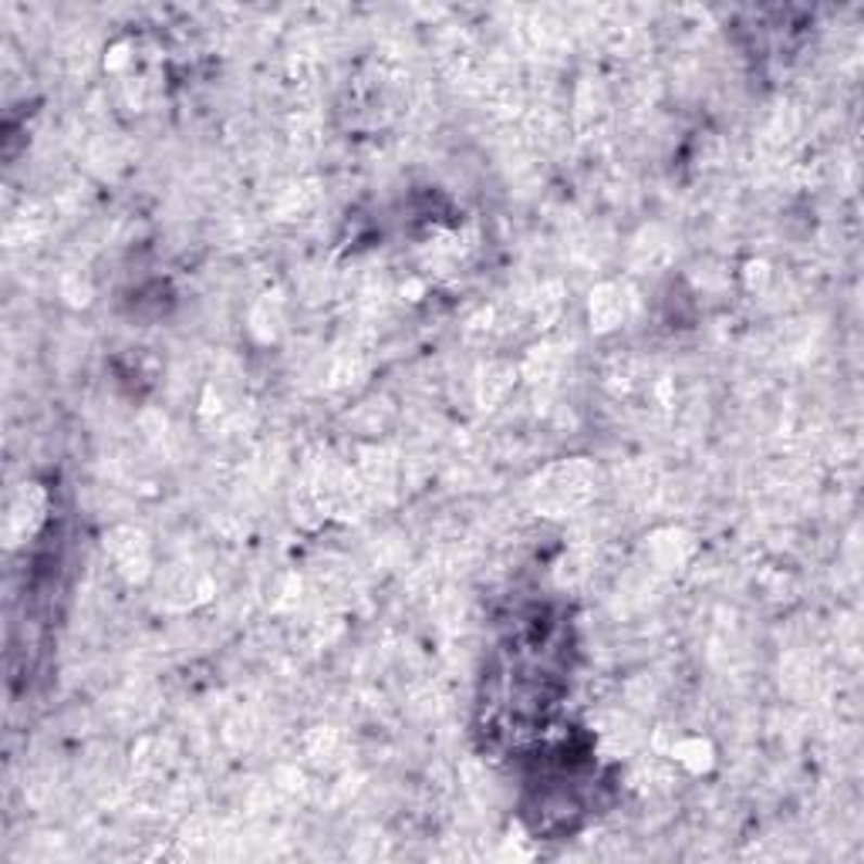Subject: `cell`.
I'll use <instances>...</instances> for the list:
<instances>
[{
  "mask_svg": "<svg viewBox=\"0 0 864 864\" xmlns=\"http://www.w3.org/2000/svg\"><path fill=\"white\" fill-rule=\"evenodd\" d=\"M112 554H115V564L122 568V574H129V577H142L149 568V547H145L142 534H136V531H118L112 537Z\"/></svg>",
  "mask_w": 864,
  "mask_h": 864,
  "instance_id": "cell-3",
  "label": "cell"
},
{
  "mask_svg": "<svg viewBox=\"0 0 864 864\" xmlns=\"http://www.w3.org/2000/svg\"><path fill=\"white\" fill-rule=\"evenodd\" d=\"M625 318V297H622V288L619 284H605L595 291L592 297V321L598 331H608L614 325H622Z\"/></svg>",
  "mask_w": 864,
  "mask_h": 864,
  "instance_id": "cell-4",
  "label": "cell"
},
{
  "mask_svg": "<svg viewBox=\"0 0 864 864\" xmlns=\"http://www.w3.org/2000/svg\"><path fill=\"white\" fill-rule=\"evenodd\" d=\"M537 507L550 510L554 517L574 510L577 504L588 500L592 493V470L588 462H561V467H550L537 480Z\"/></svg>",
  "mask_w": 864,
  "mask_h": 864,
  "instance_id": "cell-1",
  "label": "cell"
},
{
  "mask_svg": "<svg viewBox=\"0 0 864 864\" xmlns=\"http://www.w3.org/2000/svg\"><path fill=\"white\" fill-rule=\"evenodd\" d=\"M41 517H45V497L38 493V486H24L21 493H14L8 517H4L8 544H17V537H27L38 528Z\"/></svg>",
  "mask_w": 864,
  "mask_h": 864,
  "instance_id": "cell-2",
  "label": "cell"
}]
</instances>
